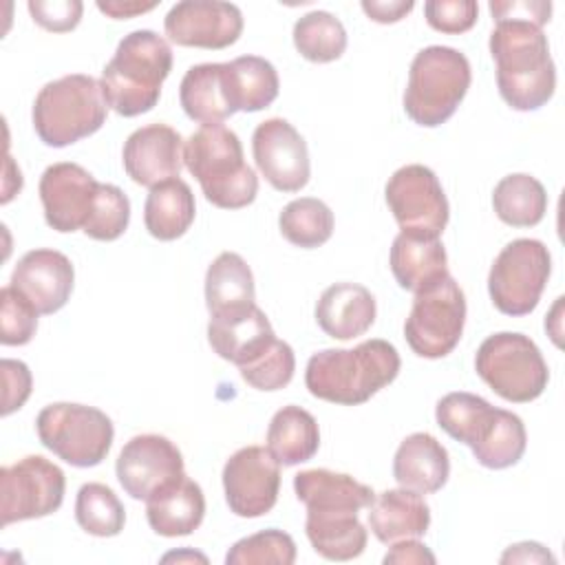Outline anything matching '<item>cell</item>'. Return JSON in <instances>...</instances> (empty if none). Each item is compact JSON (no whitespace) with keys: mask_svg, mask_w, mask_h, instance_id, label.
<instances>
[{"mask_svg":"<svg viewBox=\"0 0 565 565\" xmlns=\"http://www.w3.org/2000/svg\"><path fill=\"white\" fill-rule=\"evenodd\" d=\"M497 86L503 102L521 113L545 106L556 88V68L543 29L530 20H497L490 33Z\"/></svg>","mask_w":565,"mask_h":565,"instance_id":"cell-1","label":"cell"},{"mask_svg":"<svg viewBox=\"0 0 565 565\" xmlns=\"http://www.w3.org/2000/svg\"><path fill=\"white\" fill-rule=\"evenodd\" d=\"M397 349L373 338L353 349H322L307 362L305 384L318 399L358 406L369 402L380 388L388 386L399 373Z\"/></svg>","mask_w":565,"mask_h":565,"instance_id":"cell-2","label":"cell"},{"mask_svg":"<svg viewBox=\"0 0 565 565\" xmlns=\"http://www.w3.org/2000/svg\"><path fill=\"white\" fill-rule=\"evenodd\" d=\"M437 424L452 439L466 444L475 459L490 470L514 466L527 446L523 419L505 408H494L488 399L457 391L437 402Z\"/></svg>","mask_w":565,"mask_h":565,"instance_id":"cell-3","label":"cell"},{"mask_svg":"<svg viewBox=\"0 0 565 565\" xmlns=\"http://www.w3.org/2000/svg\"><path fill=\"white\" fill-rule=\"evenodd\" d=\"M170 71L172 49L159 33L137 29L124 35L99 79L108 108L124 117L152 110Z\"/></svg>","mask_w":565,"mask_h":565,"instance_id":"cell-4","label":"cell"},{"mask_svg":"<svg viewBox=\"0 0 565 565\" xmlns=\"http://www.w3.org/2000/svg\"><path fill=\"white\" fill-rule=\"evenodd\" d=\"M183 163L216 207L241 210L258 194V177L245 163L241 139L223 124L192 132L183 146Z\"/></svg>","mask_w":565,"mask_h":565,"instance_id":"cell-5","label":"cell"},{"mask_svg":"<svg viewBox=\"0 0 565 565\" xmlns=\"http://www.w3.org/2000/svg\"><path fill=\"white\" fill-rule=\"evenodd\" d=\"M108 115L102 82L73 73L40 88L33 102V128L51 148L71 146L97 132Z\"/></svg>","mask_w":565,"mask_h":565,"instance_id":"cell-6","label":"cell"},{"mask_svg":"<svg viewBox=\"0 0 565 565\" xmlns=\"http://www.w3.org/2000/svg\"><path fill=\"white\" fill-rule=\"evenodd\" d=\"M470 79V62L461 51L441 44L422 49L408 71L404 90L406 115L424 128L441 126L466 97Z\"/></svg>","mask_w":565,"mask_h":565,"instance_id":"cell-7","label":"cell"},{"mask_svg":"<svg viewBox=\"0 0 565 565\" xmlns=\"http://www.w3.org/2000/svg\"><path fill=\"white\" fill-rule=\"evenodd\" d=\"M475 369L499 397L514 404L536 399L550 380L547 364L534 340L514 331L488 335L477 349Z\"/></svg>","mask_w":565,"mask_h":565,"instance_id":"cell-8","label":"cell"},{"mask_svg":"<svg viewBox=\"0 0 565 565\" xmlns=\"http://www.w3.org/2000/svg\"><path fill=\"white\" fill-rule=\"evenodd\" d=\"M35 430L44 448L75 468L102 463L113 446L110 417L86 404L55 402L38 413Z\"/></svg>","mask_w":565,"mask_h":565,"instance_id":"cell-9","label":"cell"},{"mask_svg":"<svg viewBox=\"0 0 565 565\" xmlns=\"http://www.w3.org/2000/svg\"><path fill=\"white\" fill-rule=\"evenodd\" d=\"M466 324V296L448 274L415 294L404 322V338L419 358H446L461 340Z\"/></svg>","mask_w":565,"mask_h":565,"instance_id":"cell-10","label":"cell"},{"mask_svg":"<svg viewBox=\"0 0 565 565\" xmlns=\"http://www.w3.org/2000/svg\"><path fill=\"white\" fill-rule=\"evenodd\" d=\"M552 271L545 243L514 238L494 258L488 274L492 305L505 316H527L536 309Z\"/></svg>","mask_w":565,"mask_h":565,"instance_id":"cell-11","label":"cell"},{"mask_svg":"<svg viewBox=\"0 0 565 565\" xmlns=\"http://www.w3.org/2000/svg\"><path fill=\"white\" fill-rule=\"evenodd\" d=\"M384 196L404 234L439 238L448 225L450 207L444 188L437 174L422 163H408L395 170Z\"/></svg>","mask_w":565,"mask_h":565,"instance_id":"cell-12","label":"cell"},{"mask_svg":"<svg viewBox=\"0 0 565 565\" xmlns=\"http://www.w3.org/2000/svg\"><path fill=\"white\" fill-rule=\"evenodd\" d=\"M2 527L53 514L64 501L66 479L60 466L42 455H29L0 470Z\"/></svg>","mask_w":565,"mask_h":565,"instance_id":"cell-13","label":"cell"},{"mask_svg":"<svg viewBox=\"0 0 565 565\" xmlns=\"http://www.w3.org/2000/svg\"><path fill=\"white\" fill-rule=\"evenodd\" d=\"M223 490L236 516H263L278 501L280 463L263 446L238 448L223 466Z\"/></svg>","mask_w":565,"mask_h":565,"instance_id":"cell-14","label":"cell"},{"mask_svg":"<svg viewBox=\"0 0 565 565\" xmlns=\"http://www.w3.org/2000/svg\"><path fill=\"white\" fill-rule=\"evenodd\" d=\"M126 494L137 501L150 499L161 488L185 475L181 450L163 435H137L121 448L115 463Z\"/></svg>","mask_w":565,"mask_h":565,"instance_id":"cell-15","label":"cell"},{"mask_svg":"<svg viewBox=\"0 0 565 565\" xmlns=\"http://www.w3.org/2000/svg\"><path fill=\"white\" fill-rule=\"evenodd\" d=\"M252 152L256 168L278 192H298L309 183L307 141L287 119L260 121L252 135Z\"/></svg>","mask_w":565,"mask_h":565,"instance_id":"cell-16","label":"cell"},{"mask_svg":"<svg viewBox=\"0 0 565 565\" xmlns=\"http://www.w3.org/2000/svg\"><path fill=\"white\" fill-rule=\"evenodd\" d=\"M170 42L196 49H225L243 33V13L223 0H181L163 18Z\"/></svg>","mask_w":565,"mask_h":565,"instance_id":"cell-17","label":"cell"},{"mask_svg":"<svg viewBox=\"0 0 565 565\" xmlns=\"http://www.w3.org/2000/svg\"><path fill=\"white\" fill-rule=\"evenodd\" d=\"M99 183L79 163L62 161L49 166L40 177V201L49 227L55 232L84 230L90 218Z\"/></svg>","mask_w":565,"mask_h":565,"instance_id":"cell-18","label":"cell"},{"mask_svg":"<svg viewBox=\"0 0 565 565\" xmlns=\"http://www.w3.org/2000/svg\"><path fill=\"white\" fill-rule=\"evenodd\" d=\"M73 282L75 269L66 254L57 249H31L18 260L9 285L18 289L40 316H49L68 302Z\"/></svg>","mask_w":565,"mask_h":565,"instance_id":"cell-19","label":"cell"},{"mask_svg":"<svg viewBox=\"0 0 565 565\" xmlns=\"http://www.w3.org/2000/svg\"><path fill=\"white\" fill-rule=\"evenodd\" d=\"M126 174L143 188L174 179L183 166V139L168 124L137 128L121 152Z\"/></svg>","mask_w":565,"mask_h":565,"instance_id":"cell-20","label":"cell"},{"mask_svg":"<svg viewBox=\"0 0 565 565\" xmlns=\"http://www.w3.org/2000/svg\"><path fill=\"white\" fill-rule=\"evenodd\" d=\"M274 338L276 333L269 318L256 305L223 316H210L207 342L212 351L236 366L256 358Z\"/></svg>","mask_w":565,"mask_h":565,"instance_id":"cell-21","label":"cell"},{"mask_svg":"<svg viewBox=\"0 0 565 565\" xmlns=\"http://www.w3.org/2000/svg\"><path fill=\"white\" fill-rule=\"evenodd\" d=\"M375 313L373 294L358 282H335L327 287L316 305L318 327L335 340H351L366 333L375 322Z\"/></svg>","mask_w":565,"mask_h":565,"instance_id":"cell-22","label":"cell"},{"mask_svg":"<svg viewBox=\"0 0 565 565\" xmlns=\"http://www.w3.org/2000/svg\"><path fill=\"white\" fill-rule=\"evenodd\" d=\"M448 475V450L430 433H413L402 439L393 457V477L402 488L433 494L446 486Z\"/></svg>","mask_w":565,"mask_h":565,"instance_id":"cell-23","label":"cell"},{"mask_svg":"<svg viewBox=\"0 0 565 565\" xmlns=\"http://www.w3.org/2000/svg\"><path fill=\"white\" fill-rule=\"evenodd\" d=\"M179 102L183 113L203 126H218L232 117L236 108L230 97L225 62L190 66L179 86Z\"/></svg>","mask_w":565,"mask_h":565,"instance_id":"cell-24","label":"cell"},{"mask_svg":"<svg viewBox=\"0 0 565 565\" xmlns=\"http://www.w3.org/2000/svg\"><path fill=\"white\" fill-rule=\"evenodd\" d=\"M146 516L159 536H188L205 516V497L196 481L188 475L146 499Z\"/></svg>","mask_w":565,"mask_h":565,"instance_id":"cell-25","label":"cell"},{"mask_svg":"<svg viewBox=\"0 0 565 565\" xmlns=\"http://www.w3.org/2000/svg\"><path fill=\"white\" fill-rule=\"evenodd\" d=\"M428 525L430 508L415 490H384L369 505V527L386 545L402 539H419L428 532Z\"/></svg>","mask_w":565,"mask_h":565,"instance_id":"cell-26","label":"cell"},{"mask_svg":"<svg viewBox=\"0 0 565 565\" xmlns=\"http://www.w3.org/2000/svg\"><path fill=\"white\" fill-rule=\"evenodd\" d=\"M391 271L406 291H422L448 276V256L439 238L399 232L391 245Z\"/></svg>","mask_w":565,"mask_h":565,"instance_id":"cell-27","label":"cell"},{"mask_svg":"<svg viewBox=\"0 0 565 565\" xmlns=\"http://www.w3.org/2000/svg\"><path fill=\"white\" fill-rule=\"evenodd\" d=\"M294 492L307 510H349L360 512L375 499L371 486L360 483L347 472H333L327 468L302 470L294 477Z\"/></svg>","mask_w":565,"mask_h":565,"instance_id":"cell-28","label":"cell"},{"mask_svg":"<svg viewBox=\"0 0 565 565\" xmlns=\"http://www.w3.org/2000/svg\"><path fill=\"white\" fill-rule=\"evenodd\" d=\"M305 532L311 547L327 561L358 558L369 539L358 512L349 510H307Z\"/></svg>","mask_w":565,"mask_h":565,"instance_id":"cell-29","label":"cell"},{"mask_svg":"<svg viewBox=\"0 0 565 565\" xmlns=\"http://www.w3.org/2000/svg\"><path fill=\"white\" fill-rule=\"evenodd\" d=\"M194 214V194L179 177L152 185L143 203L146 230L159 241H174L183 236L190 230Z\"/></svg>","mask_w":565,"mask_h":565,"instance_id":"cell-30","label":"cell"},{"mask_svg":"<svg viewBox=\"0 0 565 565\" xmlns=\"http://www.w3.org/2000/svg\"><path fill=\"white\" fill-rule=\"evenodd\" d=\"M254 276L236 252L218 254L205 274V305L210 316H223L256 305Z\"/></svg>","mask_w":565,"mask_h":565,"instance_id":"cell-31","label":"cell"},{"mask_svg":"<svg viewBox=\"0 0 565 565\" xmlns=\"http://www.w3.org/2000/svg\"><path fill=\"white\" fill-rule=\"evenodd\" d=\"M320 446V430L316 417L296 406H282L274 413L267 428V450L280 466H298L309 461Z\"/></svg>","mask_w":565,"mask_h":565,"instance_id":"cell-32","label":"cell"},{"mask_svg":"<svg viewBox=\"0 0 565 565\" xmlns=\"http://www.w3.org/2000/svg\"><path fill=\"white\" fill-rule=\"evenodd\" d=\"M225 73L236 113L263 110L278 97L280 79L274 64L265 57L241 55L232 62H225Z\"/></svg>","mask_w":565,"mask_h":565,"instance_id":"cell-33","label":"cell"},{"mask_svg":"<svg viewBox=\"0 0 565 565\" xmlns=\"http://www.w3.org/2000/svg\"><path fill=\"white\" fill-rule=\"evenodd\" d=\"M492 207L505 225L532 227L547 212V192L532 174L514 172L494 185Z\"/></svg>","mask_w":565,"mask_h":565,"instance_id":"cell-34","label":"cell"},{"mask_svg":"<svg viewBox=\"0 0 565 565\" xmlns=\"http://www.w3.org/2000/svg\"><path fill=\"white\" fill-rule=\"evenodd\" d=\"M280 234L296 247L313 249L324 245L333 234V212L316 196L289 201L278 216Z\"/></svg>","mask_w":565,"mask_h":565,"instance_id":"cell-35","label":"cell"},{"mask_svg":"<svg viewBox=\"0 0 565 565\" xmlns=\"http://www.w3.org/2000/svg\"><path fill=\"white\" fill-rule=\"evenodd\" d=\"M296 51L316 64L338 60L347 49V31L329 11H309L294 24Z\"/></svg>","mask_w":565,"mask_h":565,"instance_id":"cell-36","label":"cell"},{"mask_svg":"<svg viewBox=\"0 0 565 565\" xmlns=\"http://www.w3.org/2000/svg\"><path fill=\"white\" fill-rule=\"evenodd\" d=\"M75 521L93 536H117L126 523V510L119 497L104 483H84L75 499Z\"/></svg>","mask_w":565,"mask_h":565,"instance_id":"cell-37","label":"cell"},{"mask_svg":"<svg viewBox=\"0 0 565 565\" xmlns=\"http://www.w3.org/2000/svg\"><path fill=\"white\" fill-rule=\"evenodd\" d=\"M238 371L249 386L258 391H278L291 382L296 371V355L285 340L274 338L256 358L238 366Z\"/></svg>","mask_w":565,"mask_h":565,"instance_id":"cell-38","label":"cell"},{"mask_svg":"<svg viewBox=\"0 0 565 565\" xmlns=\"http://www.w3.org/2000/svg\"><path fill=\"white\" fill-rule=\"evenodd\" d=\"M296 561L294 539L276 527L236 541L225 554L227 565H291Z\"/></svg>","mask_w":565,"mask_h":565,"instance_id":"cell-39","label":"cell"},{"mask_svg":"<svg viewBox=\"0 0 565 565\" xmlns=\"http://www.w3.org/2000/svg\"><path fill=\"white\" fill-rule=\"evenodd\" d=\"M130 223V201L113 183H99L90 218L84 225V234L95 241L119 238Z\"/></svg>","mask_w":565,"mask_h":565,"instance_id":"cell-40","label":"cell"},{"mask_svg":"<svg viewBox=\"0 0 565 565\" xmlns=\"http://www.w3.org/2000/svg\"><path fill=\"white\" fill-rule=\"evenodd\" d=\"M0 342L7 347H20L31 342L38 329V311L35 307L11 285L0 289Z\"/></svg>","mask_w":565,"mask_h":565,"instance_id":"cell-41","label":"cell"},{"mask_svg":"<svg viewBox=\"0 0 565 565\" xmlns=\"http://www.w3.org/2000/svg\"><path fill=\"white\" fill-rule=\"evenodd\" d=\"M424 15L435 31L466 33L477 22L479 4L475 0H428Z\"/></svg>","mask_w":565,"mask_h":565,"instance_id":"cell-42","label":"cell"},{"mask_svg":"<svg viewBox=\"0 0 565 565\" xmlns=\"http://www.w3.org/2000/svg\"><path fill=\"white\" fill-rule=\"evenodd\" d=\"M26 7L33 22L53 33L73 31L79 24L84 11L79 0H29Z\"/></svg>","mask_w":565,"mask_h":565,"instance_id":"cell-43","label":"cell"},{"mask_svg":"<svg viewBox=\"0 0 565 565\" xmlns=\"http://www.w3.org/2000/svg\"><path fill=\"white\" fill-rule=\"evenodd\" d=\"M0 369H2V384H4V391H2V415L7 417L13 411L24 406V402L31 395L33 377H31L29 366L24 362H20V360L4 358L0 362Z\"/></svg>","mask_w":565,"mask_h":565,"instance_id":"cell-44","label":"cell"},{"mask_svg":"<svg viewBox=\"0 0 565 565\" xmlns=\"http://www.w3.org/2000/svg\"><path fill=\"white\" fill-rule=\"evenodd\" d=\"M492 20H530L543 29L550 20L552 2L545 0H492L490 2Z\"/></svg>","mask_w":565,"mask_h":565,"instance_id":"cell-45","label":"cell"},{"mask_svg":"<svg viewBox=\"0 0 565 565\" xmlns=\"http://www.w3.org/2000/svg\"><path fill=\"white\" fill-rule=\"evenodd\" d=\"M415 7L413 0H362V11L382 24L388 22H397L402 18H406V13H411Z\"/></svg>","mask_w":565,"mask_h":565,"instance_id":"cell-46","label":"cell"},{"mask_svg":"<svg viewBox=\"0 0 565 565\" xmlns=\"http://www.w3.org/2000/svg\"><path fill=\"white\" fill-rule=\"evenodd\" d=\"M384 563H435V554L417 539L395 541L384 556Z\"/></svg>","mask_w":565,"mask_h":565,"instance_id":"cell-47","label":"cell"},{"mask_svg":"<svg viewBox=\"0 0 565 565\" xmlns=\"http://www.w3.org/2000/svg\"><path fill=\"white\" fill-rule=\"evenodd\" d=\"M157 7V2H137V0H99L97 2V9L106 15H110L113 20H128V18H135L139 13H146V11H152Z\"/></svg>","mask_w":565,"mask_h":565,"instance_id":"cell-48","label":"cell"},{"mask_svg":"<svg viewBox=\"0 0 565 565\" xmlns=\"http://www.w3.org/2000/svg\"><path fill=\"white\" fill-rule=\"evenodd\" d=\"M508 561L527 563V561H554V558L541 543H516V545H510V550L501 556V563H508Z\"/></svg>","mask_w":565,"mask_h":565,"instance_id":"cell-49","label":"cell"}]
</instances>
